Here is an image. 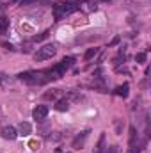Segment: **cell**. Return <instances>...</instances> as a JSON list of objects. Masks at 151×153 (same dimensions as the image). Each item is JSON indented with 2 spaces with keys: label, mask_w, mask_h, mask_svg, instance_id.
<instances>
[{
  "label": "cell",
  "mask_w": 151,
  "mask_h": 153,
  "mask_svg": "<svg viewBox=\"0 0 151 153\" xmlns=\"http://www.w3.org/2000/svg\"><path fill=\"white\" fill-rule=\"evenodd\" d=\"M146 59H148V53H146V52H139V53L135 55V61H137L139 64H144Z\"/></svg>",
  "instance_id": "15"
},
{
  "label": "cell",
  "mask_w": 151,
  "mask_h": 153,
  "mask_svg": "<svg viewBox=\"0 0 151 153\" xmlns=\"http://www.w3.org/2000/svg\"><path fill=\"white\" fill-rule=\"evenodd\" d=\"M76 9H78V2H73V0L57 2V4H53V18H55V22H59V20H62L64 16L75 13Z\"/></svg>",
  "instance_id": "1"
},
{
  "label": "cell",
  "mask_w": 151,
  "mask_h": 153,
  "mask_svg": "<svg viewBox=\"0 0 151 153\" xmlns=\"http://www.w3.org/2000/svg\"><path fill=\"white\" fill-rule=\"evenodd\" d=\"M135 139H137V130L135 126H130V146H135Z\"/></svg>",
  "instance_id": "16"
},
{
  "label": "cell",
  "mask_w": 151,
  "mask_h": 153,
  "mask_svg": "<svg viewBox=\"0 0 151 153\" xmlns=\"http://www.w3.org/2000/svg\"><path fill=\"white\" fill-rule=\"evenodd\" d=\"M103 2H110V0H103Z\"/></svg>",
  "instance_id": "26"
},
{
  "label": "cell",
  "mask_w": 151,
  "mask_h": 153,
  "mask_svg": "<svg viewBox=\"0 0 151 153\" xmlns=\"http://www.w3.org/2000/svg\"><path fill=\"white\" fill-rule=\"evenodd\" d=\"M2 11H4V5H2V7H0V13H2Z\"/></svg>",
  "instance_id": "24"
},
{
  "label": "cell",
  "mask_w": 151,
  "mask_h": 153,
  "mask_svg": "<svg viewBox=\"0 0 151 153\" xmlns=\"http://www.w3.org/2000/svg\"><path fill=\"white\" fill-rule=\"evenodd\" d=\"M0 135H2L5 141H14V139L18 137V130H16L14 126H4V128L0 130Z\"/></svg>",
  "instance_id": "5"
},
{
  "label": "cell",
  "mask_w": 151,
  "mask_h": 153,
  "mask_svg": "<svg viewBox=\"0 0 151 153\" xmlns=\"http://www.w3.org/2000/svg\"><path fill=\"white\" fill-rule=\"evenodd\" d=\"M30 132H32V125L30 123H27V121H21L20 125H18V134H21V135H30Z\"/></svg>",
  "instance_id": "9"
},
{
  "label": "cell",
  "mask_w": 151,
  "mask_h": 153,
  "mask_svg": "<svg viewBox=\"0 0 151 153\" xmlns=\"http://www.w3.org/2000/svg\"><path fill=\"white\" fill-rule=\"evenodd\" d=\"M48 0H21V5H30V4H46Z\"/></svg>",
  "instance_id": "17"
},
{
  "label": "cell",
  "mask_w": 151,
  "mask_h": 153,
  "mask_svg": "<svg viewBox=\"0 0 151 153\" xmlns=\"http://www.w3.org/2000/svg\"><path fill=\"white\" fill-rule=\"evenodd\" d=\"M121 130H123V123H121V119H115V132L121 134Z\"/></svg>",
  "instance_id": "19"
},
{
  "label": "cell",
  "mask_w": 151,
  "mask_h": 153,
  "mask_svg": "<svg viewBox=\"0 0 151 153\" xmlns=\"http://www.w3.org/2000/svg\"><path fill=\"white\" fill-rule=\"evenodd\" d=\"M89 130H84V132H80L78 135H76L75 139H73V150H82L84 148V144H85V141H87V137H89Z\"/></svg>",
  "instance_id": "4"
},
{
  "label": "cell",
  "mask_w": 151,
  "mask_h": 153,
  "mask_svg": "<svg viewBox=\"0 0 151 153\" xmlns=\"http://www.w3.org/2000/svg\"><path fill=\"white\" fill-rule=\"evenodd\" d=\"M55 53H57V46L53 43H48V45H43L41 48H38V52L34 53V59L36 61H48Z\"/></svg>",
  "instance_id": "3"
},
{
  "label": "cell",
  "mask_w": 151,
  "mask_h": 153,
  "mask_svg": "<svg viewBox=\"0 0 151 153\" xmlns=\"http://www.w3.org/2000/svg\"><path fill=\"white\" fill-rule=\"evenodd\" d=\"M68 109H70V100H68V98H61V100L55 102V111H59V112H66Z\"/></svg>",
  "instance_id": "8"
},
{
  "label": "cell",
  "mask_w": 151,
  "mask_h": 153,
  "mask_svg": "<svg viewBox=\"0 0 151 153\" xmlns=\"http://www.w3.org/2000/svg\"><path fill=\"white\" fill-rule=\"evenodd\" d=\"M4 46H5L7 50H13V45H9V43H4Z\"/></svg>",
  "instance_id": "23"
},
{
  "label": "cell",
  "mask_w": 151,
  "mask_h": 153,
  "mask_svg": "<svg viewBox=\"0 0 151 153\" xmlns=\"http://www.w3.org/2000/svg\"><path fill=\"white\" fill-rule=\"evenodd\" d=\"M128 91H130V84H128V82H124L123 85H117L114 93H115L117 96H123V98H126V96H128Z\"/></svg>",
  "instance_id": "10"
},
{
  "label": "cell",
  "mask_w": 151,
  "mask_h": 153,
  "mask_svg": "<svg viewBox=\"0 0 151 153\" xmlns=\"http://www.w3.org/2000/svg\"><path fill=\"white\" fill-rule=\"evenodd\" d=\"M73 62H75V57H64L59 64H55L53 68H50V70H44L46 71V76H48V80H55V78H61V76L64 75L71 66H73Z\"/></svg>",
  "instance_id": "2"
},
{
  "label": "cell",
  "mask_w": 151,
  "mask_h": 153,
  "mask_svg": "<svg viewBox=\"0 0 151 153\" xmlns=\"http://www.w3.org/2000/svg\"><path fill=\"white\" fill-rule=\"evenodd\" d=\"M119 39H121L119 36H117V38H114V39H112V43H110V46H114V45H117V43H119Z\"/></svg>",
  "instance_id": "22"
},
{
  "label": "cell",
  "mask_w": 151,
  "mask_h": 153,
  "mask_svg": "<svg viewBox=\"0 0 151 153\" xmlns=\"http://www.w3.org/2000/svg\"><path fill=\"white\" fill-rule=\"evenodd\" d=\"M103 144H105V135H101V137H100L98 146L94 148V153H103V150H105V148H103Z\"/></svg>",
  "instance_id": "14"
},
{
  "label": "cell",
  "mask_w": 151,
  "mask_h": 153,
  "mask_svg": "<svg viewBox=\"0 0 151 153\" xmlns=\"http://www.w3.org/2000/svg\"><path fill=\"white\" fill-rule=\"evenodd\" d=\"M7 29H9V18L0 16V34H5Z\"/></svg>",
  "instance_id": "12"
},
{
  "label": "cell",
  "mask_w": 151,
  "mask_h": 153,
  "mask_svg": "<svg viewBox=\"0 0 151 153\" xmlns=\"http://www.w3.org/2000/svg\"><path fill=\"white\" fill-rule=\"evenodd\" d=\"M103 153H119V148H117V146H110V148L103 150Z\"/></svg>",
  "instance_id": "20"
},
{
  "label": "cell",
  "mask_w": 151,
  "mask_h": 153,
  "mask_svg": "<svg viewBox=\"0 0 151 153\" xmlns=\"http://www.w3.org/2000/svg\"><path fill=\"white\" fill-rule=\"evenodd\" d=\"M57 91H59V89H52V91H46V93L43 94V98H44V100H52V102H53V100H57Z\"/></svg>",
  "instance_id": "13"
},
{
  "label": "cell",
  "mask_w": 151,
  "mask_h": 153,
  "mask_svg": "<svg viewBox=\"0 0 151 153\" xmlns=\"http://www.w3.org/2000/svg\"><path fill=\"white\" fill-rule=\"evenodd\" d=\"M46 116H48V107H46V105H38V107L32 111V117H34L36 121H44Z\"/></svg>",
  "instance_id": "6"
},
{
  "label": "cell",
  "mask_w": 151,
  "mask_h": 153,
  "mask_svg": "<svg viewBox=\"0 0 151 153\" xmlns=\"http://www.w3.org/2000/svg\"><path fill=\"white\" fill-rule=\"evenodd\" d=\"M5 82H7V76L4 73H0V84H5Z\"/></svg>",
  "instance_id": "21"
},
{
  "label": "cell",
  "mask_w": 151,
  "mask_h": 153,
  "mask_svg": "<svg viewBox=\"0 0 151 153\" xmlns=\"http://www.w3.org/2000/svg\"><path fill=\"white\" fill-rule=\"evenodd\" d=\"M11 2H18V0H11Z\"/></svg>",
  "instance_id": "25"
},
{
  "label": "cell",
  "mask_w": 151,
  "mask_h": 153,
  "mask_svg": "<svg viewBox=\"0 0 151 153\" xmlns=\"http://www.w3.org/2000/svg\"><path fill=\"white\" fill-rule=\"evenodd\" d=\"M48 34H50V32H48V30H44V32H41L39 36H34V41H43V39L48 38Z\"/></svg>",
  "instance_id": "18"
},
{
  "label": "cell",
  "mask_w": 151,
  "mask_h": 153,
  "mask_svg": "<svg viewBox=\"0 0 151 153\" xmlns=\"http://www.w3.org/2000/svg\"><path fill=\"white\" fill-rule=\"evenodd\" d=\"M98 52H100V48H96V46L94 48H87V52L84 53V59L85 61H91V59H94L98 55Z\"/></svg>",
  "instance_id": "11"
},
{
  "label": "cell",
  "mask_w": 151,
  "mask_h": 153,
  "mask_svg": "<svg viewBox=\"0 0 151 153\" xmlns=\"http://www.w3.org/2000/svg\"><path fill=\"white\" fill-rule=\"evenodd\" d=\"M78 9H84L87 13H93L98 9V0H82L78 2Z\"/></svg>",
  "instance_id": "7"
}]
</instances>
